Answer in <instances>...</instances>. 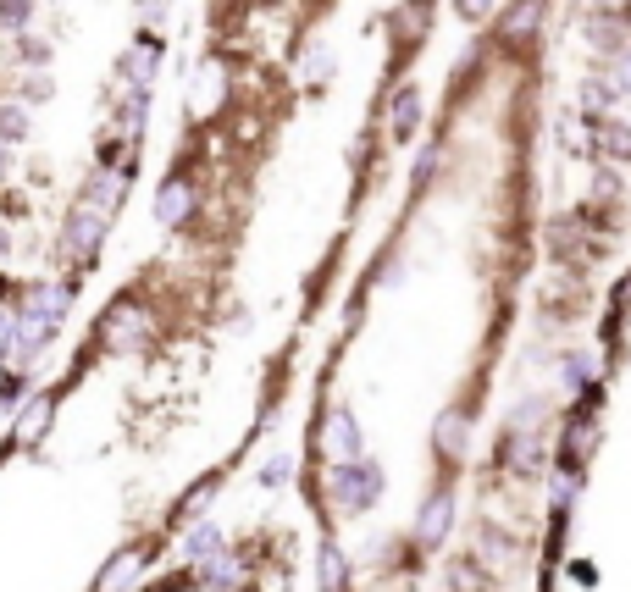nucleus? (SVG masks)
I'll return each instance as SVG.
<instances>
[{"instance_id": "obj_1", "label": "nucleus", "mask_w": 631, "mask_h": 592, "mask_svg": "<svg viewBox=\"0 0 631 592\" xmlns=\"http://www.w3.org/2000/svg\"><path fill=\"white\" fill-rule=\"evenodd\" d=\"M327 487H333V498H338V510H366L371 498L382 493V471L377 465H366V460H338L333 471H327Z\"/></svg>"}, {"instance_id": "obj_2", "label": "nucleus", "mask_w": 631, "mask_h": 592, "mask_svg": "<svg viewBox=\"0 0 631 592\" xmlns=\"http://www.w3.org/2000/svg\"><path fill=\"white\" fill-rule=\"evenodd\" d=\"M449 521H454V498H449V493H432L427 510L416 515V537H421L427 548L443 543V537H449Z\"/></svg>"}, {"instance_id": "obj_3", "label": "nucleus", "mask_w": 631, "mask_h": 592, "mask_svg": "<svg viewBox=\"0 0 631 592\" xmlns=\"http://www.w3.org/2000/svg\"><path fill=\"white\" fill-rule=\"evenodd\" d=\"M327 449L338 454V460H360V427L349 410H333L327 415Z\"/></svg>"}, {"instance_id": "obj_4", "label": "nucleus", "mask_w": 631, "mask_h": 592, "mask_svg": "<svg viewBox=\"0 0 631 592\" xmlns=\"http://www.w3.org/2000/svg\"><path fill=\"white\" fill-rule=\"evenodd\" d=\"M189 205H194V189L183 178H172L167 189L155 194V222H161V227H178L183 216H189Z\"/></svg>"}, {"instance_id": "obj_5", "label": "nucleus", "mask_w": 631, "mask_h": 592, "mask_svg": "<svg viewBox=\"0 0 631 592\" xmlns=\"http://www.w3.org/2000/svg\"><path fill=\"white\" fill-rule=\"evenodd\" d=\"M144 338V310L139 305H122L117 316H106V344L111 349H133Z\"/></svg>"}, {"instance_id": "obj_6", "label": "nucleus", "mask_w": 631, "mask_h": 592, "mask_svg": "<svg viewBox=\"0 0 631 592\" xmlns=\"http://www.w3.org/2000/svg\"><path fill=\"white\" fill-rule=\"evenodd\" d=\"M432 438H438V454L460 460L465 443H471V427H465V415H460V410H443V415H438V432H432Z\"/></svg>"}, {"instance_id": "obj_7", "label": "nucleus", "mask_w": 631, "mask_h": 592, "mask_svg": "<svg viewBox=\"0 0 631 592\" xmlns=\"http://www.w3.org/2000/svg\"><path fill=\"white\" fill-rule=\"evenodd\" d=\"M416 122H421V89H399L393 95V139L405 144L416 133Z\"/></svg>"}, {"instance_id": "obj_8", "label": "nucleus", "mask_w": 631, "mask_h": 592, "mask_svg": "<svg viewBox=\"0 0 631 592\" xmlns=\"http://www.w3.org/2000/svg\"><path fill=\"white\" fill-rule=\"evenodd\" d=\"M537 23H543V0H521L510 12V23H504V39H510V45H526V39L537 34Z\"/></svg>"}, {"instance_id": "obj_9", "label": "nucleus", "mask_w": 631, "mask_h": 592, "mask_svg": "<svg viewBox=\"0 0 631 592\" xmlns=\"http://www.w3.org/2000/svg\"><path fill=\"white\" fill-rule=\"evenodd\" d=\"M200 576L211 581L216 592H233V587H239V565H233V559H227V554H205Z\"/></svg>"}, {"instance_id": "obj_10", "label": "nucleus", "mask_w": 631, "mask_h": 592, "mask_svg": "<svg viewBox=\"0 0 631 592\" xmlns=\"http://www.w3.org/2000/svg\"><path fill=\"white\" fill-rule=\"evenodd\" d=\"M133 576H139V554H122L117 565H111L106 576H100V592H122Z\"/></svg>"}, {"instance_id": "obj_11", "label": "nucleus", "mask_w": 631, "mask_h": 592, "mask_svg": "<svg viewBox=\"0 0 631 592\" xmlns=\"http://www.w3.org/2000/svg\"><path fill=\"white\" fill-rule=\"evenodd\" d=\"M155 56H161V50H150V45H133V50H128V78L139 83V89H144V83H150V72H155Z\"/></svg>"}, {"instance_id": "obj_12", "label": "nucleus", "mask_w": 631, "mask_h": 592, "mask_svg": "<svg viewBox=\"0 0 631 592\" xmlns=\"http://www.w3.org/2000/svg\"><path fill=\"white\" fill-rule=\"evenodd\" d=\"M338 587H344V554L327 543L322 548V592H338Z\"/></svg>"}, {"instance_id": "obj_13", "label": "nucleus", "mask_w": 631, "mask_h": 592, "mask_svg": "<svg viewBox=\"0 0 631 592\" xmlns=\"http://www.w3.org/2000/svg\"><path fill=\"white\" fill-rule=\"evenodd\" d=\"M598 144H604V155H615V161H631V128H598Z\"/></svg>"}, {"instance_id": "obj_14", "label": "nucleus", "mask_w": 631, "mask_h": 592, "mask_svg": "<svg viewBox=\"0 0 631 592\" xmlns=\"http://www.w3.org/2000/svg\"><path fill=\"white\" fill-rule=\"evenodd\" d=\"M183 548H189L194 559H205V554H216V548H222V532H216V526H194Z\"/></svg>"}, {"instance_id": "obj_15", "label": "nucleus", "mask_w": 631, "mask_h": 592, "mask_svg": "<svg viewBox=\"0 0 631 592\" xmlns=\"http://www.w3.org/2000/svg\"><path fill=\"white\" fill-rule=\"evenodd\" d=\"M0 133H6V139H23V133H28V117L17 106H6V111H0Z\"/></svg>"}, {"instance_id": "obj_16", "label": "nucleus", "mask_w": 631, "mask_h": 592, "mask_svg": "<svg viewBox=\"0 0 631 592\" xmlns=\"http://www.w3.org/2000/svg\"><path fill=\"white\" fill-rule=\"evenodd\" d=\"M593 371H598V366H593V355H576V360H571V371H565V382H571V388H582V382L593 377Z\"/></svg>"}, {"instance_id": "obj_17", "label": "nucleus", "mask_w": 631, "mask_h": 592, "mask_svg": "<svg viewBox=\"0 0 631 592\" xmlns=\"http://www.w3.org/2000/svg\"><path fill=\"white\" fill-rule=\"evenodd\" d=\"M571 498H576V476H571V471H560V476H554V504L565 510Z\"/></svg>"}, {"instance_id": "obj_18", "label": "nucleus", "mask_w": 631, "mask_h": 592, "mask_svg": "<svg viewBox=\"0 0 631 592\" xmlns=\"http://www.w3.org/2000/svg\"><path fill=\"white\" fill-rule=\"evenodd\" d=\"M587 443H593V421H576V432H571V454L576 460L587 454Z\"/></svg>"}, {"instance_id": "obj_19", "label": "nucleus", "mask_w": 631, "mask_h": 592, "mask_svg": "<svg viewBox=\"0 0 631 592\" xmlns=\"http://www.w3.org/2000/svg\"><path fill=\"white\" fill-rule=\"evenodd\" d=\"M288 476H294V460H283V454H277V460L266 465V482H288Z\"/></svg>"}, {"instance_id": "obj_20", "label": "nucleus", "mask_w": 631, "mask_h": 592, "mask_svg": "<svg viewBox=\"0 0 631 592\" xmlns=\"http://www.w3.org/2000/svg\"><path fill=\"white\" fill-rule=\"evenodd\" d=\"M161 12H167V0H139V17H144V23H161Z\"/></svg>"}, {"instance_id": "obj_21", "label": "nucleus", "mask_w": 631, "mask_h": 592, "mask_svg": "<svg viewBox=\"0 0 631 592\" xmlns=\"http://www.w3.org/2000/svg\"><path fill=\"white\" fill-rule=\"evenodd\" d=\"M493 0H460V17H488Z\"/></svg>"}]
</instances>
